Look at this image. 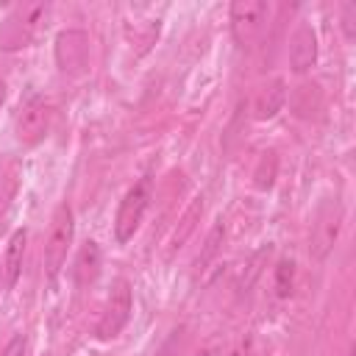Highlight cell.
Returning a JSON list of instances; mask_svg holds the SVG:
<instances>
[{
    "label": "cell",
    "mask_w": 356,
    "mask_h": 356,
    "mask_svg": "<svg viewBox=\"0 0 356 356\" xmlns=\"http://www.w3.org/2000/svg\"><path fill=\"white\" fill-rule=\"evenodd\" d=\"M75 239V217L70 203H58L53 217H50V228L44 236V248H42V261H44V275L53 284L58 278V273L67 264V253L72 248Z\"/></svg>",
    "instance_id": "1"
},
{
    "label": "cell",
    "mask_w": 356,
    "mask_h": 356,
    "mask_svg": "<svg viewBox=\"0 0 356 356\" xmlns=\"http://www.w3.org/2000/svg\"><path fill=\"white\" fill-rule=\"evenodd\" d=\"M47 14H50L47 3H25V6L11 8L8 17L0 22V47L3 50L28 47L44 28Z\"/></svg>",
    "instance_id": "2"
},
{
    "label": "cell",
    "mask_w": 356,
    "mask_h": 356,
    "mask_svg": "<svg viewBox=\"0 0 356 356\" xmlns=\"http://www.w3.org/2000/svg\"><path fill=\"white\" fill-rule=\"evenodd\" d=\"M231 19V33L239 47L250 50L256 42L264 36L267 22H270V3L264 0H234L228 8Z\"/></svg>",
    "instance_id": "3"
},
{
    "label": "cell",
    "mask_w": 356,
    "mask_h": 356,
    "mask_svg": "<svg viewBox=\"0 0 356 356\" xmlns=\"http://www.w3.org/2000/svg\"><path fill=\"white\" fill-rule=\"evenodd\" d=\"M150 195H153V181H150L147 175L139 178V181L122 195V200H120V206H117V214H114V239H117L120 245L131 242L134 234L139 231L142 217H145V211H147V206H150Z\"/></svg>",
    "instance_id": "4"
},
{
    "label": "cell",
    "mask_w": 356,
    "mask_h": 356,
    "mask_svg": "<svg viewBox=\"0 0 356 356\" xmlns=\"http://www.w3.org/2000/svg\"><path fill=\"white\" fill-rule=\"evenodd\" d=\"M50 122H53V106H50V100L33 92V95H28L22 100V106H19L17 117H14V136H17L19 145L33 147V145H39L47 136Z\"/></svg>",
    "instance_id": "5"
},
{
    "label": "cell",
    "mask_w": 356,
    "mask_h": 356,
    "mask_svg": "<svg viewBox=\"0 0 356 356\" xmlns=\"http://www.w3.org/2000/svg\"><path fill=\"white\" fill-rule=\"evenodd\" d=\"M342 203L337 197H328L317 206L314 220H312V234H309V253L314 261L328 259V253L334 250L339 231H342Z\"/></svg>",
    "instance_id": "6"
},
{
    "label": "cell",
    "mask_w": 356,
    "mask_h": 356,
    "mask_svg": "<svg viewBox=\"0 0 356 356\" xmlns=\"http://www.w3.org/2000/svg\"><path fill=\"white\" fill-rule=\"evenodd\" d=\"M134 312V289L128 278H117L111 284V292L106 298V306L100 312V320L95 325V337L97 339H114L120 337V331L128 325Z\"/></svg>",
    "instance_id": "7"
},
{
    "label": "cell",
    "mask_w": 356,
    "mask_h": 356,
    "mask_svg": "<svg viewBox=\"0 0 356 356\" xmlns=\"http://www.w3.org/2000/svg\"><path fill=\"white\" fill-rule=\"evenodd\" d=\"M56 61L61 72H70V75L83 72L89 64V36L78 28L61 31L56 36Z\"/></svg>",
    "instance_id": "8"
},
{
    "label": "cell",
    "mask_w": 356,
    "mask_h": 356,
    "mask_svg": "<svg viewBox=\"0 0 356 356\" xmlns=\"http://www.w3.org/2000/svg\"><path fill=\"white\" fill-rule=\"evenodd\" d=\"M317 61V33L312 25L300 22L289 36V67L292 72H309Z\"/></svg>",
    "instance_id": "9"
},
{
    "label": "cell",
    "mask_w": 356,
    "mask_h": 356,
    "mask_svg": "<svg viewBox=\"0 0 356 356\" xmlns=\"http://www.w3.org/2000/svg\"><path fill=\"white\" fill-rule=\"evenodd\" d=\"M286 103V83L284 78H273L267 81L256 95H253V103H250V111H253V120L259 122H267L273 120Z\"/></svg>",
    "instance_id": "10"
},
{
    "label": "cell",
    "mask_w": 356,
    "mask_h": 356,
    "mask_svg": "<svg viewBox=\"0 0 356 356\" xmlns=\"http://www.w3.org/2000/svg\"><path fill=\"white\" fill-rule=\"evenodd\" d=\"M100 267H103V253H100V245L86 239L78 253H75V261H72V278L78 286H89L97 275H100Z\"/></svg>",
    "instance_id": "11"
},
{
    "label": "cell",
    "mask_w": 356,
    "mask_h": 356,
    "mask_svg": "<svg viewBox=\"0 0 356 356\" xmlns=\"http://www.w3.org/2000/svg\"><path fill=\"white\" fill-rule=\"evenodd\" d=\"M25 242H28V231L25 228H17L11 236H8V245H6V256H3V281L6 286H17L19 281V273H22V259H25Z\"/></svg>",
    "instance_id": "12"
},
{
    "label": "cell",
    "mask_w": 356,
    "mask_h": 356,
    "mask_svg": "<svg viewBox=\"0 0 356 356\" xmlns=\"http://www.w3.org/2000/svg\"><path fill=\"white\" fill-rule=\"evenodd\" d=\"M286 97H289V106H292V111H295L298 117H312V114H317V111L323 108V92H320V86L312 83V81L298 83V86L292 89V95H286Z\"/></svg>",
    "instance_id": "13"
},
{
    "label": "cell",
    "mask_w": 356,
    "mask_h": 356,
    "mask_svg": "<svg viewBox=\"0 0 356 356\" xmlns=\"http://www.w3.org/2000/svg\"><path fill=\"white\" fill-rule=\"evenodd\" d=\"M292 286H295V261L286 256V259H281V261L275 264V270H273V289H275V295L284 300V298L292 295Z\"/></svg>",
    "instance_id": "14"
},
{
    "label": "cell",
    "mask_w": 356,
    "mask_h": 356,
    "mask_svg": "<svg viewBox=\"0 0 356 356\" xmlns=\"http://www.w3.org/2000/svg\"><path fill=\"white\" fill-rule=\"evenodd\" d=\"M275 167H278V159H275V153H273V150L261 153V159H259V167H256V172H253V178H256V186H259V189H270V186H273V178H275Z\"/></svg>",
    "instance_id": "15"
},
{
    "label": "cell",
    "mask_w": 356,
    "mask_h": 356,
    "mask_svg": "<svg viewBox=\"0 0 356 356\" xmlns=\"http://www.w3.org/2000/svg\"><path fill=\"white\" fill-rule=\"evenodd\" d=\"M222 234H225V231H222V225L217 222V225L211 228V234H209V239H206V248H203V256L197 259V264H200V267H203V264H206V261H209V259H211V256L217 253V248H220V242H222Z\"/></svg>",
    "instance_id": "16"
},
{
    "label": "cell",
    "mask_w": 356,
    "mask_h": 356,
    "mask_svg": "<svg viewBox=\"0 0 356 356\" xmlns=\"http://www.w3.org/2000/svg\"><path fill=\"white\" fill-rule=\"evenodd\" d=\"M342 31H345L348 42L356 39V3H345L342 6Z\"/></svg>",
    "instance_id": "17"
},
{
    "label": "cell",
    "mask_w": 356,
    "mask_h": 356,
    "mask_svg": "<svg viewBox=\"0 0 356 356\" xmlns=\"http://www.w3.org/2000/svg\"><path fill=\"white\" fill-rule=\"evenodd\" d=\"M25 353H28V339H25L22 334L11 337V339H8V345L0 350V356H25Z\"/></svg>",
    "instance_id": "18"
},
{
    "label": "cell",
    "mask_w": 356,
    "mask_h": 356,
    "mask_svg": "<svg viewBox=\"0 0 356 356\" xmlns=\"http://www.w3.org/2000/svg\"><path fill=\"white\" fill-rule=\"evenodd\" d=\"M225 356H248V337H239L231 348H228V353Z\"/></svg>",
    "instance_id": "19"
},
{
    "label": "cell",
    "mask_w": 356,
    "mask_h": 356,
    "mask_svg": "<svg viewBox=\"0 0 356 356\" xmlns=\"http://www.w3.org/2000/svg\"><path fill=\"white\" fill-rule=\"evenodd\" d=\"M3 184H6V178L0 175V200H8L11 197V189H3Z\"/></svg>",
    "instance_id": "20"
},
{
    "label": "cell",
    "mask_w": 356,
    "mask_h": 356,
    "mask_svg": "<svg viewBox=\"0 0 356 356\" xmlns=\"http://www.w3.org/2000/svg\"><path fill=\"white\" fill-rule=\"evenodd\" d=\"M195 356H214V353H211V350H209V348H200V350H197V353H195Z\"/></svg>",
    "instance_id": "21"
},
{
    "label": "cell",
    "mask_w": 356,
    "mask_h": 356,
    "mask_svg": "<svg viewBox=\"0 0 356 356\" xmlns=\"http://www.w3.org/2000/svg\"><path fill=\"white\" fill-rule=\"evenodd\" d=\"M3 100H6V83L0 81V106H3Z\"/></svg>",
    "instance_id": "22"
},
{
    "label": "cell",
    "mask_w": 356,
    "mask_h": 356,
    "mask_svg": "<svg viewBox=\"0 0 356 356\" xmlns=\"http://www.w3.org/2000/svg\"><path fill=\"white\" fill-rule=\"evenodd\" d=\"M3 284H6V281H3V267H0V289H3Z\"/></svg>",
    "instance_id": "23"
}]
</instances>
